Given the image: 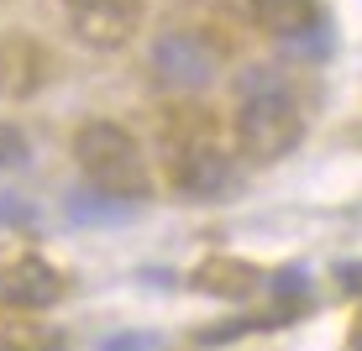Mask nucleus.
I'll list each match as a JSON object with an SVG mask.
<instances>
[{
  "label": "nucleus",
  "instance_id": "f257e3e1",
  "mask_svg": "<svg viewBox=\"0 0 362 351\" xmlns=\"http://www.w3.org/2000/svg\"><path fill=\"white\" fill-rule=\"evenodd\" d=\"M163 153H168V179L179 194L210 199V194H226L231 184V147L226 136L216 131V121L194 105L168 110L163 121Z\"/></svg>",
  "mask_w": 362,
  "mask_h": 351
},
{
  "label": "nucleus",
  "instance_id": "f03ea898",
  "mask_svg": "<svg viewBox=\"0 0 362 351\" xmlns=\"http://www.w3.org/2000/svg\"><path fill=\"white\" fill-rule=\"evenodd\" d=\"M74 162H79V173L110 199H147L153 194L147 153L121 121H84V126L74 131Z\"/></svg>",
  "mask_w": 362,
  "mask_h": 351
},
{
  "label": "nucleus",
  "instance_id": "7ed1b4c3",
  "mask_svg": "<svg viewBox=\"0 0 362 351\" xmlns=\"http://www.w3.org/2000/svg\"><path fill=\"white\" fill-rule=\"evenodd\" d=\"M305 136V116L299 100L284 84H247V95L236 100V121H231V142L247 162H279L284 153H294Z\"/></svg>",
  "mask_w": 362,
  "mask_h": 351
},
{
  "label": "nucleus",
  "instance_id": "20e7f679",
  "mask_svg": "<svg viewBox=\"0 0 362 351\" xmlns=\"http://www.w3.org/2000/svg\"><path fill=\"white\" fill-rule=\"evenodd\" d=\"M64 21L95 53L127 47L147 21V0H64Z\"/></svg>",
  "mask_w": 362,
  "mask_h": 351
},
{
  "label": "nucleus",
  "instance_id": "39448f33",
  "mask_svg": "<svg viewBox=\"0 0 362 351\" xmlns=\"http://www.w3.org/2000/svg\"><path fill=\"white\" fill-rule=\"evenodd\" d=\"M226 11L242 27L279 37V42H294V37H310L320 27V0H226Z\"/></svg>",
  "mask_w": 362,
  "mask_h": 351
},
{
  "label": "nucleus",
  "instance_id": "423d86ee",
  "mask_svg": "<svg viewBox=\"0 0 362 351\" xmlns=\"http://www.w3.org/2000/svg\"><path fill=\"white\" fill-rule=\"evenodd\" d=\"M58 294H64V278H58L53 262H42V257H16V262L0 268V304H6L11 315H37V309H47Z\"/></svg>",
  "mask_w": 362,
  "mask_h": 351
},
{
  "label": "nucleus",
  "instance_id": "0eeeda50",
  "mask_svg": "<svg viewBox=\"0 0 362 351\" xmlns=\"http://www.w3.org/2000/svg\"><path fill=\"white\" fill-rule=\"evenodd\" d=\"M47 73H53V58L37 37L27 32L0 37V95L6 100H32L47 84Z\"/></svg>",
  "mask_w": 362,
  "mask_h": 351
},
{
  "label": "nucleus",
  "instance_id": "6e6552de",
  "mask_svg": "<svg viewBox=\"0 0 362 351\" xmlns=\"http://www.w3.org/2000/svg\"><path fill=\"white\" fill-rule=\"evenodd\" d=\"M153 69L158 79L168 84V90H199V84H210V73H216V53H210L205 37H189V32H173L158 42L153 53Z\"/></svg>",
  "mask_w": 362,
  "mask_h": 351
},
{
  "label": "nucleus",
  "instance_id": "1a4fd4ad",
  "mask_svg": "<svg viewBox=\"0 0 362 351\" xmlns=\"http://www.w3.org/2000/svg\"><path fill=\"white\" fill-rule=\"evenodd\" d=\"M0 351H64V331L42 315H0Z\"/></svg>",
  "mask_w": 362,
  "mask_h": 351
},
{
  "label": "nucleus",
  "instance_id": "9d476101",
  "mask_svg": "<svg viewBox=\"0 0 362 351\" xmlns=\"http://www.w3.org/2000/svg\"><path fill=\"white\" fill-rule=\"evenodd\" d=\"M252 278H257L252 268H236V262H226V257H216V262H210L205 273H199V283H205V288H226V294H236V288H247Z\"/></svg>",
  "mask_w": 362,
  "mask_h": 351
},
{
  "label": "nucleus",
  "instance_id": "9b49d317",
  "mask_svg": "<svg viewBox=\"0 0 362 351\" xmlns=\"http://www.w3.org/2000/svg\"><path fill=\"white\" fill-rule=\"evenodd\" d=\"M16 157H27V136L0 126V162H16Z\"/></svg>",
  "mask_w": 362,
  "mask_h": 351
},
{
  "label": "nucleus",
  "instance_id": "f8f14e48",
  "mask_svg": "<svg viewBox=\"0 0 362 351\" xmlns=\"http://www.w3.org/2000/svg\"><path fill=\"white\" fill-rule=\"evenodd\" d=\"M105 351H158V335L132 331V335H116V341H105Z\"/></svg>",
  "mask_w": 362,
  "mask_h": 351
}]
</instances>
